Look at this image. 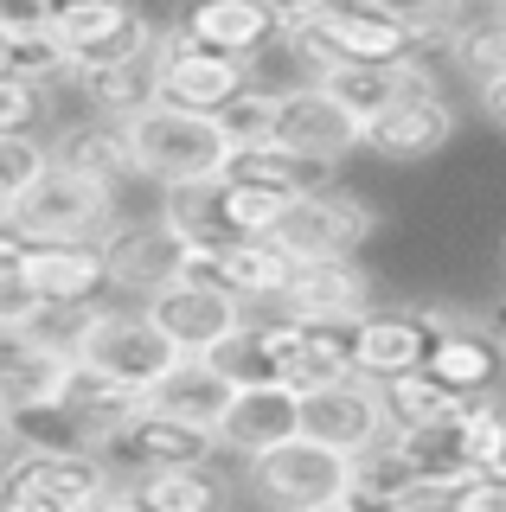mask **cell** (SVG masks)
<instances>
[{"mask_svg":"<svg viewBox=\"0 0 506 512\" xmlns=\"http://www.w3.org/2000/svg\"><path fill=\"white\" fill-rule=\"evenodd\" d=\"M122 141H129V167L135 180H154V186H205L225 173V128L218 116H199V109H167V103H148L122 122Z\"/></svg>","mask_w":506,"mask_h":512,"instance_id":"obj_1","label":"cell"},{"mask_svg":"<svg viewBox=\"0 0 506 512\" xmlns=\"http://www.w3.org/2000/svg\"><path fill=\"white\" fill-rule=\"evenodd\" d=\"M0 218H7L20 237H33V244H97L122 212H116V186L45 160L33 180L7 199Z\"/></svg>","mask_w":506,"mask_h":512,"instance_id":"obj_2","label":"cell"},{"mask_svg":"<svg viewBox=\"0 0 506 512\" xmlns=\"http://www.w3.org/2000/svg\"><path fill=\"white\" fill-rule=\"evenodd\" d=\"M109 487L97 448H13L0 468V512H90Z\"/></svg>","mask_w":506,"mask_h":512,"instance_id":"obj_3","label":"cell"},{"mask_svg":"<svg viewBox=\"0 0 506 512\" xmlns=\"http://www.w3.org/2000/svg\"><path fill=\"white\" fill-rule=\"evenodd\" d=\"M71 359L116 378V384H129V391H148L180 352L167 346V333L141 308H84V320L71 333Z\"/></svg>","mask_w":506,"mask_h":512,"instance_id":"obj_4","label":"cell"},{"mask_svg":"<svg viewBox=\"0 0 506 512\" xmlns=\"http://www.w3.org/2000/svg\"><path fill=\"white\" fill-rule=\"evenodd\" d=\"M244 487L263 512H308V506H327L346 493V455L308 442V436H282L257 455H244Z\"/></svg>","mask_w":506,"mask_h":512,"instance_id":"obj_5","label":"cell"},{"mask_svg":"<svg viewBox=\"0 0 506 512\" xmlns=\"http://www.w3.org/2000/svg\"><path fill=\"white\" fill-rule=\"evenodd\" d=\"M378 231V212L359 192H340V186H321V192H302V199L282 205L270 244L282 256H359Z\"/></svg>","mask_w":506,"mask_h":512,"instance_id":"obj_6","label":"cell"},{"mask_svg":"<svg viewBox=\"0 0 506 512\" xmlns=\"http://www.w3.org/2000/svg\"><path fill=\"white\" fill-rule=\"evenodd\" d=\"M97 455H103V468H122V474H141V468H212L218 436L141 404L97 442Z\"/></svg>","mask_w":506,"mask_h":512,"instance_id":"obj_7","label":"cell"},{"mask_svg":"<svg viewBox=\"0 0 506 512\" xmlns=\"http://www.w3.org/2000/svg\"><path fill=\"white\" fill-rule=\"evenodd\" d=\"M237 90H244V64H237V58L205 52V45L186 39L180 26L154 39V103L218 116V109H225Z\"/></svg>","mask_w":506,"mask_h":512,"instance_id":"obj_8","label":"cell"},{"mask_svg":"<svg viewBox=\"0 0 506 512\" xmlns=\"http://www.w3.org/2000/svg\"><path fill=\"white\" fill-rule=\"evenodd\" d=\"M385 404H378V384L366 378H327L314 391H295V436L334 448V455H359L385 436Z\"/></svg>","mask_w":506,"mask_h":512,"instance_id":"obj_9","label":"cell"},{"mask_svg":"<svg viewBox=\"0 0 506 512\" xmlns=\"http://www.w3.org/2000/svg\"><path fill=\"white\" fill-rule=\"evenodd\" d=\"M346 327L353 320H295V314H257L263 333V359H270V378L289 384V391H314L327 378H346Z\"/></svg>","mask_w":506,"mask_h":512,"instance_id":"obj_10","label":"cell"},{"mask_svg":"<svg viewBox=\"0 0 506 512\" xmlns=\"http://www.w3.org/2000/svg\"><path fill=\"white\" fill-rule=\"evenodd\" d=\"M442 320L449 314H430V308H385V314L366 308L346 327V365H353V378L385 384V378L423 372V352H430Z\"/></svg>","mask_w":506,"mask_h":512,"instance_id":"obj_11","label":"cell"},{"mask_svg":"<svg viewBox=\"0 0 506 512\" xmlns=\"http://www.w3.org/2000/svg\"><path fill=\"white\" fill-rule=\"evenodd\" d=\"M45 20H52V32L71 52V77L97 71V64H116L135 45L154 39V26L141 20L135 0H58V7H45Z\"/></svg>","mask_w":506,"mask_h":512,"instance_id":"obj_12","label":"cell"},{"mask_svg":"<svg viewBox=\"0 0 506 512\" xmlns=\"http://www.w3.org/2000/svg\"><path fill=\"white\" fill-rule=\"evenodd\" d=\"M97 250H103V288H116V295H129V301H148L154 288L186 276V244L161 218H148V224L116 218L97 237Z\"/></svg>","mask_w":506,"mask_h":512,"instance_id":"obj_13","label":"cell"},{"mask_svg":"<svg viewBox=\"0 0 506 512\" xmlns=\"http://www.w3.org/2000/svg\"><path fill=\"white\" fill-rule=\"evenodd\" d=\"M372 308V282L353 256H289L276 301L263 314H295V320H359Z\"/></svg>","mask_w":506,"mask_h":512,"instance_id":"obj_14","label":"cell"},{"mask_svg":"<svg viewBox=\"0 0 506 512\" xmlns=\"http://www.w3.org/2000/svg\"><path fill=\"white\" fill-rule=\"evenodd\" d=\"M186 276L225 288L237 308H270L289 276V256L270 237H212V244H186Z\"/></svg>","mask_w":506,"mask_h":512,"instance_id":"obj_15","label":"cell"},{"mask_svg":"<svg viewBox=\"0 0 506 512\" xmlns=\"http://www.w3.org/2000/svg\"><path fill=\"white\" fill-rule=\"evenodd\" d=\"M141 314L167 333L173 352H193V359H199V352H212L237 320H244V308H237L225 288H212L205 276H173L167 288H154V295L141 301Z\"/></svg>","mask_w":506,"mask_h":512,"instance_id":"obj_16","label":"cell"},{"mask_svg":"<svg viewBox=\"0 0 506 512\" xmlns=\"http://www.w3.org/2000/svg\"><path fill=\"white\" fill-rule=\"evenodd\" d=\"M334 103L366 128L372 116H385L391 103H410V96H442L436 84V64L430 58H398V64H327L321 77H314Z\"/></svg>","mask_w":506,"mask_h":512,"instance_id":"obj_17","label":"cell"},{"mask_svg":"<svg viewBox=\"0 0 506 512\" xmlns=\"http://www.w3.org/2000/svg\"><path fill=\"white\" fill-rule=\"evenodd\" d=\"M270 141L340 167L346 154H359V122L346 116L321 84H302V90H276L270 96Z\"/></svg>","mask_w":506,"mask_h":512,"instance_id":"obj_18","label":"cell"},{"mask_svg":"<svg viewBox=\"0 0 506 512\" xmlns=\"http://www.w3.org/2000/svg\"><path fill=\"white\" fill-rule=\"evenodd\" d=\"M71 372V352L45 340L39 327H0V416L52 404Z\"/></svg>","mask_w":506,"mask_h":512,"instance_id":"obj_19","label":"cell"},{"mask_svg":"<svg viewBox=\"0 0 506 512\" xmlns=\"http://www.w3.org/2000/svg\"><path fill=\"white\" fill-rule=\"evenodd\" d=\"M13 276L33 288L39 308H90L103 295V250L97 244H26Z\"/></svg>","mask_w":506,"mask_h":512,"instance_id":"obj_20","label":"cell"},{"mask_svg":"<svg viewBox=\"0 0 506 512\" xmlns=\"http://www.w3.org/2000/svg\"><path fill=\"white\" fill-rule=\"evenodd\" d=\"M455 141V109L442 96H410L391 103L385 116H372L359 128V148H372L378 160H430Z\"/></svg>","mask_w":506,"mask_h":512,"instance_id":"obj_21","label":"cell"},{"mask_svg":"<svg viewBox=\"0 0 506 512\" xmlns=\"http://www.w3.org/2000/svg\"><path fill=\"white\" fill-rule=\"evenodd\" d=\"M212 436H218V448H231V455H257V448L295 436V391L276 384V378L237 384V391L225 397V410H218Z\"/></svg>","mask_w":506,"mask_h":512,"instance_id":"obj_22","label":"cell"},{"mask_svg":"<svg viewBox=\"0 0 506 512\" xmlns=\"http://www.w3.org/2000/svg\"><path fill=\"white\" fill-rule=\"evenodd\" d=\"M334 160H314V154H295L282 148V141H244V148L225 154V180H244V186H263L276 192V199H302V192H321L334 186Z\"/></svg>","mask_w":506,"mask_h":512,"instance_id":"obj_23","label":"cell"},{"mask_svg":"<svg viewBox=\"0 0 506 512\" xmlns=\"http://www.w3.org/2000/svg\"><path fill=\"white\" fill-rule=\"evenodd\" d=\"M423 372L442 378L455 397H487L500 384L506 372V359H500V346L487 340L481 327H462V320H442L436 327V340L430 352H423Z\"/></svg>","mask_w":506,"mask_h":512,"instance_id":"obj_24","label":"cell"},{"mask_svg":"<svg viewBox=\"0 0 506 512\" xmlns=\"http://www.w3.org/2000/svg\"><path fill=\"white\" fill-rule=\"evenodd\" d=\"M180 32L199 39L205 52H225V58L244 64L257 45L276 39V7H263V0H193Z\"/></svg>","mask_w":506,"mask_h":512,"instance_id":"obj_25","label":"cell"},{"mask_svg":"<svg viewBox=\"0 0 506 512\" xmlns=\"http://www.w3.org/2000/svg\"><path fill=\"white\" fill-rule=\"evenodd\" d=\"M52 404H58V416L77 429V442L97 448L109 429L122 423V416L141 410V391H129V384H116V378H103V372H90V365L71 359V372H65V384H58Z\"/></svg>","mask_w":506,"mask_h":512,"instance_id":"obj_26","label":"cell"},{"mask_svg":"<svg viewBox=\"0 0 506 512\" xmlns=\"http://www.w3.org/2000/svg\"><path fill=\"white\" fill-rule=\"evenodd\" d=\"M225 397H231V384L218 378L205 359L180 352V359H173L167 372L154 378L148 391H141V404L161 410V416H180V423H193V429H212V423H218V410H225Z\"/></svg>","mask_w":506,"mask_h":512,"instance_id":"obj_27","label":"cell"},{"mask_svg":"<svg viewBox=\"0 0 506 512\" xmlns=\"http://www.w3.org/2000/svg\"><path fill=\"white\" fill-rule=\"evenodd\" d=\"M442 52H449V64L468 84L506 77V7H494V0H462L455 26L442 32Z\"/></svg>","mask_w":506,"mask_h":512,"instance_id":"obj_28","label":"cell"},{"mask_svg":"<svg viewBox=\"0 0 506 512\" xmlns=\"http://www.w3.org/2000/svg\"><path fill=\"white\" fill-rule=\"evenodd\" d=\"M161 39V32H154ZM154 39L135 45L129 58L116 64H97V71H77V90H84L90 116H109V122H129L135 109L154 103Z\"/></svg>","mask_w":506,"mask_h":512,"instance_id":"obj_29","label":"cell"},{"mask_svg":"<svg viewBox=\"0 0 506 512\" xmlns=\"http://www.w3.org/2000/svg\"><path fill=\"white\" fill-rule=\"evenodd\" d=\"M45 160H52V167H71V173H90V180H103V186L135 180V167H129V141H122V122H109V116L71 122L65 135L45 148Z\"/></svg>","mask_w":506,"mask_h":512,"instance_id":"obj_30","label":"cell"},{"mask_svg":"<svg viewBox=\"0 0 506 512\" xmlns=\"http://www.w3.org/2000/svg\"><path fill=\"white\" fill-rule=\"evenodd\" d=\"M122 487L141 512H225V480L212 468H141Z\"/></svg>","mask_w":506,"mask_h":512,"instance_id":"obj_31","label":"cell"},{"mask_svg":"<svg viewBox=\"0 0 506 512\" xmlns=\"http://www.w3.org/2000/svg\"><path fill=\"white\" fill-rule=\"evenodd\" d=\"M378 404H385L391 429H449L455 416H462L468 397H455L449 384L430 378V372H404V378L378 384Z\"/></svg>","mask_w":506,"mask_h":512,"instance_id":"obj_32","label":"cell"},{"mask_svg":"<svg viewBox=\"0 0 506 512\" xmlns=\"http://www.w3.org/2000/svg\"><path fill=\"white\" fill-rule=\"evenodd\" d=\"M359 7H372L378 20H391L417 52H436L442 32H449L455 13H462V0H359Z\"/></svg>","mask_w":506,"mask_h":512,"instance_id":"obj_33","label":"cell"},{"mask_svg":"<svg viewBox=\"0 0 506 512\" xmlns=\"http://www.w3.org/2000/svg\"><path fill=\"white\" fill-rule=\"evenodd\" d=\"M199 359L212 365V372L225 378L231 391H237V384H263V378H270V359H263V333H257V320H250V314L237 320V327H231L212 352H199Z\"/></svg>","mask_w":506,"mask_h":512,"instance_id":"obj_34","label":"cell"},{"mask_svg":"<svg viewBox=\"0 0 506 512\" xmlns=\"http://www.w3.org/2000/svg\"><path fill=\"white\" fill-rule=\"evenodd\" d=\"M218 128H225L231 148H244V141H263L270 135V90H237L225 109H218Z\"/></svg>","mask_w":506,"mask_h":512,"instance_id":"obj_35","label":"cell"},{"mask_svg":"<svg viewBox=\"0 0 506 512\" xmlns=\"http://www.w3.org/2000/svg\"><path fill=\"white\" fill-rule=\"evenodd\" d=\"M39 116H45V90L13 77V71H0V135H33Z\"/></svg>","mask_w":506,"mask_h":512,"instance_id":"obj_36","label":"cell"},{"mask_svg":"<svg viewBox=\"0 0 506 512\" xmlns=\"http://www.w3.org/2000/svg\"><path fill=\"white\" fill-rule=\"evenodd\" d=\"M436 512H506V474H468L449 487Z\"/></svg>","mask_w":506,"mask_h":512,"instance_id":"obj_37","label":"cell"},{"mask_svg":"<svg viewBox=\"0 0 506 512\" xmlns=\"http://www.w3.org/2000/svg\"><path fill=\"white\" fill-rule=\"evenodd\" d=\"M39 167H45V148L33 135H0V186H7V199L33 180Z\"/></svg>","mask_w":506,"mask_h":512,"instance_id":"obj_38","label":"cell"},{"mask_svg":"<svg viewBox=\"0 0 506 512\" xmlns=\"http://www.w3.org/2000/svg\"><path fill=\"white\" fill-rule=\"evenodd\" d=\"M474 90H481V116L506 128V77H487V84H474Z\"/></svg>","mask_w":506,"mask_h":512,"instance_id":"obj_39","label":"cell"},{"mask_svg":"<svg viewBox=\"0 0 506 512\" xmlns=\"http://www.w3.org/2000/svg\"><path fill=\"white\" fill-rule=\"evenodd\" d=\"M90 512H141V506H135V493H129V487H116V480H109L97 500H90Z\"/></svg>","mask_w":506,"mask_h":512,"instance_id":"obj_40","label":"cell"},{"mask_svg":"<svg viewBox=\"0 0 506 512\" xmlns=\"http://www.w3.org/2000/svg\"><path fill=\"white\" fill-rule=\"evenodd\" d=\"M481 333H487V340H494V346H500V359H506V301H500V308H494V314H487V327H481Z\"/></svg>","mask_w":506,"mask_h":512,"instance_id":"obj_41","label":"cell"},{"mask_svg":"<svg viewBox=\"0 0 506 512\" xmlns=\"http://www.w3.org/2000/svg\"><path fill=\"white\" fill-rule=\"evenodd\" d=\"M308 512H346V500H327V506H308Z\"/></svg>","mask_w":506,"mask_h":512,"instance_id":"obj_42","label":"cell"},{"mask_svg":"<svg viewBox=\"0 0 506 512\" xmlns=\"http://www.w3.org/2000/svg\"><path fill=\"white\" fill-rule=\"evenodd\" d=\"M0 71H13V52H7V39H0Z\"/></svg>","mask_w":506,"mask_h":512,"instance_id":"obj_43","label":"cell"},{"mask_svg":"<svg viewBox=\"0 0 506 512\" xmlns=\"http://www.w3.org/2000/svg\"><path fill=\"white\" fill-rule=\"evenodd\" d=\"M494 410H500V423H506V397H494Z\"/></svg>","mask_w":506,"mask_h":512,"instance_id":"obj_44","label":"cell"},{"mask_svg":"<svg viewBox=\"0 0 506 512\" xmlns=\"http://www.w3.org/2000/svg\"><path fill=\"white\" fill-rule=\"evenodd\" d=\"M0 212H7V186H0Z\"/></svg>","mask_w":506,"mask_h":512,"instance_id":"obj_45","label":"cell"},{"mask_svg":"<svg viewBox=\"0 0 506 512\" xmlns=\"http://www.w3.org/2000/svg\"><path fill=\"white\" fill-rule=\"evenodd\" d=\"M263 7H289V0H263Z\"/></svg>","mask_w":506,"mask_h":512,"instance_id":"obj_46","label":"cell"},{"mask_svg":"<svg viewBox=\"0 0 506 512\" xmlns=\"http://www.w3.org/2000/svg\"><path fill=\"white\" fill-rule=\"evenodd\" d=\"M0 442H7V429H0Z\"/></svg>","mask_w":506,"mask_h":512,"instance_id":"obj_47","label":"cell"},{"mask_svg":"<svg viewBox=\"0 0 506 512\" xmlns=\"http://www.w3.org/2000/svg\"><path fill=\"white\" fill-rule=\"evenodd\" d=\"M494 7H506V0H494Z\"/></svg>","mask_w":506,"mask_h":512,"instance_id":"obj_48","label":"cell"},{"mask_svg":"<svg viewBox=\"0 0 506 512\" xmlns=\"http://www.w3.org/2000/svg\"><path fill=\"white\" fill-rule=\"evenodd\" d=\"M346 512H353V506H346Z\"/></svg>","mask_w":506,"mask_h":512,"instance_id":"obj_49","label":"cell"}]
</instances>
